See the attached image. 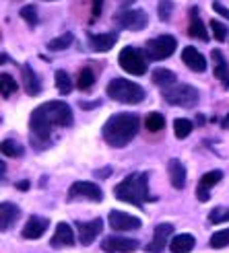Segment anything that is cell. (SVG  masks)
I'll return each mask as SVG.
<instances>
[{
    "instance_id": "obj_40",
    "label": "cell",
    "mask_w": 229,
    "mask_h": 253,
    "mask_svg": "<svg viewBox=\"0 0 229 253\" xmlns=\"http://www.w3.org/2000/svg\"><path fill=\"white\" fill-rule=\"evenodd\" d=\"M101 0H93V19H97L99 15H101Z\"/></svg>"
},
{
    "instance_id": "obj_12",
    "label": "cell",
    "mask_w": 229,
    "mask_h": 253,
    "mask_svg": "<svg viewBox=\"0 0 229 253\" xmlns=\"http://www.w3.org/2000/svg\"><path fill=\"white\" fill-rule=\"evenodd\" d=\"M172 235H173V224H170V222L157 224L155 231H153V241L147 245V251L149 253H163V249L172 239Z\"/></svg>"
},
{
    "instance_id": "obj_27",
    "label": "cell",
    "mask_w": 229,
    "mask_h": 253,
    "mask_svg": "<svg viewBox=\"0 0 229 253\" xmlns=\"http://www.w3.org/2000/svg\"><path fill=\"white\" fill-rule=\"evenodd\" d=\"M95 83V72L91 68H83L79 72V77H76V86L81 88V91H87V88H91Z\"/></svg>"
},
{
    "instance_id": "obj_16",
    "label": "cell",
    "mask_w": 229,
    "mask_h": 253,
    "mask_svg": "<svg viewBox=\"0 0 229 253\" xmlns=\"http://www.w3.org/2000/svg\"><path fill=\"white\" fill-rule=\"evenodd\" d=\"M23 84H25V93L35 97V95H40L42 93V81L40 77L33 72V68L29 64H25L23 66Z\"/></svg>"
},
{
    "instance_id": "obj_21",
    "label": "cell",
    "mask_w": 229,
    "mask_h": 253,
    "mask_svg": "<svg viewBox=\"0 0 229 253\" xmlns=\"http://www.w3.org/2000/svg\"><path fill=\"white\" fill-rule=\"evenodd\" d=\"M118 37L114 33H99V35H91L89 33V45H91L95 52H108V49L114 47Z\"/></svg>"
},
{
    "instance_id": "obj_1",
    "label": "cell",
    "mask_w": 229,
    "mask_h": 253,
    "mask_svg": "<svg viewBox=\"0 0 229 253\" xmlns=\"http://www.w3.org/2000/svg\"><path fill=\"white\" fill-rule=\"evenodd\" d=\"M70 124H72L70 105H66L64 101H50V103L40 105L31 113L29 128H31V134L37 138V140H48L56 126H60V128H68Z\"/></svg>"
},
{
    "instance_id": "obj_2",
    "label": "cell",
    "mask_w": 229,
    "mask_h": 253,
    "mask_svg": "<svg viewBox=\"0 0 229 253\" xmlns=\"http://www.w3.org/2000/svg\"><path fill=\"white\" fill-rule=\"evenodd\" d=\"M138 128H141V120L132 113H116L104 124V138L106 142L114 148H122L128 144L136 136Z\"/></svg>"
},
{
    "instance_id": "obj_15",
    "label": "cell",
    "mask_w": 229,
    "mask_h": 253,
    "mask_svg": "<svg viewBox=\"0 0 229 253\" xmlns=\"http://www.w3.org/2000/svg\"><path fill=\"white\" fill-rule=\"evenodd\" d=\"M48 231V220L42 216H31L23 229V239H40Z\"/></svg>"
},
{
    "instance_id": "obj_29",
    "label": "cell",
    "mask_w": 229,
    "mask_h": 253,
    "mask_svg": "<svg viewBox=\"0 0 229 253\" xmlns=\"http://www.w3.org/2000/svg\"><path fill=\"white\" fill-rule=\"evenodd\" d=\"M145 128L149 132H161L165 128V118L161 113H149L147 120H145Z\"/></svg>"
},
{
    "instance_id": "obj_41",
    "label": "cell",
    "mask_w": 229,
    "mask_h": 253,
    "mask_svg": "<svg viewBox=\"0 0 229 253\" xmlns=\"http://www.w3.org/2000/svg\"><path fill=\"white\" fill-rule=\"evenodd\" d=\"M17 187L25 192V189H29V181H19V183H17Z\"/></svg>"
},
{
    "instance_id": "obj_18",
    "label": "cell",
    "mask_w": 229,
    "mask_h": 253,
    "mask_svg": "<svg viewBox=\"0 0 229 253\" xmlns=\"http://www.w3.org/2000/svg\"><path fill=\"white\" fill-rule=\"evenodd\" d=\"M17 218H19V208L10 204V202H2V206H0V231L12 229Z\"/></svg>"
},
{
    "instance_id": "obj_28",
    "label": "cell",
    "mask_w": 229,
    "mask_h": 253,
    "mask_svg": "<svg viewBox=\"0 0 229 253\" xmlns=\"http://www.w3.org/2000/svg\"><path fill=\"white\" fill-rule=\"evenodd\" d=\"M192 128H194V124L190 120H186V118H177L173 122V132H175V136L180 138V140H182V138H186V136H190Z\"/></svg>"
},
{
    "instance_id": "obj_26",
    "label": "cell",
    "mask_w": 229,
    "mask_h": 253,
    "mask_svg": "<svg viewBox=\"0 0 229 253\" xmlns=\"http://www.w3.org/2000/svg\"><path fill=\"white\" fill-rule=\"evenodd\" d=\"M15 91H17V83H15V79H12L10 74L2 72V74H0V93H2V99H8Z\"/></svg>"
},
{
    "instance_id": "obj_33",
    "label": "cell",
    "mask_w": 229,
    "mask_h": 253,
    "mask_svg": "<svg viewBox=\"0 0 229 253\" xmlns=\"http://www.w3.org/2000/svg\"><path fill=\"white\" fill-rule=\"evenodd\" d=\"M223 179V173L221 171H209L207 175H202L200 177V187H205V189H209V187H213L215 183H219Z\"/></svg>"
},
{
    "instance_id": "obj_19",
    "label": "cell",
    "mask_w": 229,
    "mask_h": 253,
    "mask_svg": "<svg viewBox=\"0 0 229 253\" xmlns=\"http://www.w3.org/2000/svg\"><path fill=\"white\" fill-rule=\"evenodd\" d=\"M188 35H190V37H196V40H202V42L209 40L207 27H205V23L200 21L198 8H196V6L190 8V27H188Z\"/></svg>"
},
{
    "instance_id": "obj_4",
    "label": "cell",
    "mask_w": 229,
    "mask_h": 253,
    "mask_svg": "<svg viewBox=\"0 0 229 253\" xmlns=\"http://www.w3.org/2000/svg\"><path fill=\"white\" fill-rule=\"evenodd\" d=\"M106 93L110 99L118 101V103H128V105H136L145 99V88L141 84H136L128 79H114L110 81Z\"/></svg>"
},
{
    "instance_id": "obj_20",
    "label": "cell",
    "mask_w": 229,
    "mask_h": 253,
    "mask_svg": "<svg viewBox=\"0 0 229 253\" xmlns=\"http://www.w3.org/2000/svg\"><path fill=\"white\" fill-rule=\"evenodd\" d=\"M168 171H170V181L175 189H182L186 185V167L182 165L180 159H172L170 165H168Z\"/></svg>"
},
{
    "instance_id": "obj_37",
    "label": "cell",
    "mask_w": 229,
    "mask_h": 253,
    "mask_svg": "<svg viewBox=\"0 0 229 253\" xmlns=\"http://www.w3.org/2000/svg\"><path fill=\"white\" fill-rule=\"evenodd\" d=\"M172 10H173V2H170V0H163V2L159 4V19L161 21H170Z\"/></svg>"
},
{
    "instance_id": "obj_7",
    "label": "cell",
    "mask_w": 229,
    "mask_h": 253,
    "mask_svg": "<svg viewBox=\"0 0 229 253\" xmlns=\"http://www.w3.org/2000/svg\"><path fill=\"white\" fill-rule=\"evenodd\" d=\"M177 47V42L173 35H159L155 40L147 42V56L151 60H165L170 58Z\"/></svg>"
},
{
    "instance_id": "obj_6",
    "label": "cell",
    "mask_w": 229,
    "mask_h": 253,
    "mask_svg": "<svg viewBox=\"0 0 229 253\" xmlns=\"http://www.w3.org/2000/svg\"><path fill=\"white\" fill-rule=\"evenodd\" d=\"M163 97L168 103L180 107H194L198 103V91L190 84H173L170 88H163Z\"/></svg>"
},
{
    "instance_id": "obj_39",
    "label": "cell",
    "mask_w": 229,
    "mask_h": 253,
    "mask_svg": "<svg viewBox=\"0 0 229 253\" xmlns=\"http://www.w3.org/2000/svg\"><path fill=\"white\" fill-rule=\"evenodd\" d=\"M196 198H198L200 202H207V200L211 198V196H209V189H205V187L198 185V187H196Z\"/></svg>"
},
{
    "instance_id": "obj_32",
    "label": "cell",
    "mask_w": 229,
    "mask_h": 253,
    "mask_svg": "<svg viewBox=\"0 0 229 253\" xmlns=\"http://www.w3.org/2000/svg\"><path fill=\"white\" fill-rule=\"evenodd\" d=\"M227 245H229V229L217 231L211 237V247L213 249H221V247H227Z\"/></svg>"
},
{
    "instance_id": "obj_25",
    "label": "cell",
    "mask_w": 229,
    "mask_h": 253,
    "mask_svg": "<svg viewBox=\"0 0 229 253\" xmlns=\"http://www.w3.org/2000/svg\"><path fill=\"white\" fill-rule=\"evenodd\" d=\"M54 77H56V88H58V93L68 95L72 91V79L68 77L64 70H56Z\"/></svg>"
},
{
    "instance_id": "obj_11",
    "label": "cell",
    "mask_w": 229,
    "mask_h": 253,
    "mask_svg": "<svg viewBox=\"0 0 229 253\" xmlns=\"http://www.w3.org/2000/svg\"><path fill=\"white\" fill-rule=\"evenodd\" d=\"M118 23L122 25L124 29H130V31H141L147 27V23H149V17H147V12L145 10H124L120 12V15L116 17Z\"/></svg>"
},
{
    "instance_id": "obj_36",
    "label": "cell",
    "mask_w": 229,
    "mask_h": 253,
    "mask_svg": "<svg viewBox=\"0 0 229 253\" xmlns=\"http://www.w3.org/2000/svg\"><path fill=\"white\" fill-rule=\"evenodd\" d=\"M211 29H213V35L217 42H225L227 40V27L219 21H211Z\"/></svg>"
},
{
    "instance_id": "obj_38",
    "label": "cell",
    "mask_w": 229,
    "mask_h": 253,
    "mask_svg": "<svg viewBox=\"0 0 229 253\" xmlns=\"http://www.w3.org/2000/svg\"><path fill=\"white\" fill-rule=\"evenodd\" d=\"M213 10L217 12V15H221V17H225V19L229 21V8H225V6L219 2V0H215V2H213Z\"/></svg>"
},
{
    "instance_id": "obj_31",
    "label": "cell",
    "mask_w": 229,
    "mask_h": 253,
    "mask_svg": "<svg viewBox=\"0 0 229 253\" xmlns=\"http://www.w3.org/2000/svg\"><path fill=\"white\" fill-rule=\"evenodd\" d=\"M0 148H2V155L4 157H21L23 153H25V148L19 144V142H15V140H8V138H6V140H2V146H0Z\"/></svg>"
},
{
    "instance_id": "obj_9",
    "label": "cell",
    "mask_w": 229,
    "mask_h": 253,
    "mask_svg": "<svg viewBox=\"0 0 229 253\" xmlns=\"http://www.w3.org/2000/svg\"><path fill=\"white\" fill-rule=\"evenodd\" d=\"M108 222L114 231H136V229H141L143 222L141 218H136L132 216V214H126V212H120V210H112L110 212V216H108Z\"/></svg>"
},
{
    "instance_id": "obj_30",
    "label": "cell",
    "mask_w": 229,
    "mask_h": 253,
    "mask_svg": "<svg viewBox=\"0 0 229 253\" xmlns=\"http://www.w3.org/2000/svg\"><path fill=\"white\" fill-rule=\"evenodd\" d=\"M72 33H64L62 37H56V40H52L48 43V49L50 52H60V49H66V47H70V43H72Z\"/></svg>"
},
{
    "instance_id": "obj_23",
    "label": "cell",
    "mask_w": 229,
    "mask_h": 253,
    "mask_svg": "<svg viewBox=\"0 0 229 253\" xmlns=\"http://www.w3.org/2000/svg\"><path fill=\"white\" fill-rule=\"evenodd\" d=\"M211 58H213V62H215V77H217V79L227 86V84H229V66H227L223 54H221V49H213Z\"/></svg>"
},
{
    "instance_id": "obj_10",
    "label": "cell",
    "mask_w": 229,
    "mask_h": 253,
    "mask_svg": "<svg viewBox=\"0 0 229 253\" xmlns=\"http://www.w3.org/2000/svg\"><path fill=\"white\" fill-rule=\"evenodd\" d=\"M68 198H85L91 202H101L104 200V192H101L99 185H95L91 181H76L68 189Z\"/></svg>"
},
{
    "instance_id": "obj_8",
    "label": "cell",
    "mask_w": 229,
    "mask_h": 253,
    "mask_svg": "<svg viewBox=\"0 0 229 253\" xmlns=\"http://www.w3.org/2000/svg\"><path fill=\"white\" fill-rule=\"evenodd\" d=\"M141 247V241L130 237H106L101 241V249L106 253H132Z\"/></svg>"
},
{
    "instance_id": "obj_13",
    "label": "cell",
    "mask_w": 229,
    "mask_h": 253,
    "mask_svg": "<svg viewBox=\"0 0 229 253\" xmlns=\"http://www.w3.org/2000/svg\"><path fill=\"white\" fill-rule=\"evenodd\" d=\"M79 241L83 245H91L93 239L104 231V220L101 218H93L91 222H79Z\"/></svg>"
},
{
    "instance_id": "obj_3",
    "label": "cell",
    "mask_w": 229,
    "mask_h": 253,
    "mask_svg": "<svg viewBox=\"0 0 229 253\" xmlns=\"http://www.w3.org/2000/svg\"><path fill=\"white\" fill-rule=\"evenodd\" d=\"M114 196L120 202H128L134 206H143L145 202H153V198L149 194V177L147 173H130L126 179H122L116 189H114Z\"/></svg>"
},
{
    "instance_id": "obj_17",
    "label": "cell",
    "mask_w": 229,
    "mask_h": 253,
    "mask_svg": "<svg viewBox=\"0 0 229 253\" xmlns=\"http://www.w3.org/2000/svg\"><path fill=\"white\" fill-rule=\"evenodd\" d=\"M52 245H54V247H72V245H74V235H72L70 224L58 222L56 233H54V237H52Z\"/></svg>"
},
{
    "instance_id": "obj_24",
    "label": "cell",
    "mask_w": 229,
    "mask_h": 253,
    "mask_svg": "<svg viewBox=\"0 0 229 253\" xmlns=\"http://www.w3.org/2000/svg\"><path fill=\"white\" fill-rule=\"evenodd\" d=\"M153 83H155L157 86L161 88H170L175 84V74L168 68H157L155 72H153Z\"/></svg>"
},
{
    "instance_id": "obj_22",
    "label": "cell",
    "mask_w": 229,
    "mask_h": 253,
    "mask_svg": "<svg viewBox=\"0 0 229 253\" xmlns=\"http://www.w3.org/2000/svg\"><path fill=\"white\" fill-rule=\"evenodd\" d=\"M194 245H196V239H194L192 235H188V233L175 235L172 241H170L172 253H190V251L194 249Z\"/></svg>"
},
{
    "instance_id": "obj_35",
    "label": "cell",
    "mask_w": 229,
    "mask_h": 253,
    "mask_svg": "<svg viewBox=\"0 0 229 253\" xmlns=\"http://www.w3.org/2000/svg\"><path fill=\"white\" fill-rule=\"evenodd\" d=\"M21 17H23L25 21H27V23L31 25V27H35L37 21H40V19H37V8H35L33 4L23 6V8H21Z\"/></svg>"
},
{
    "instance_id": "obj_34",
    "label": "cell",
    "mask_w": 229,
    "mask_h": 253,
    "mask_svg": "<svg viewBox=\"0 0 229 253\" xmlns=\"http://www.w3.org/2000/svg\"><path fill=\"white\" fill-rule=\"evenodd\" d=\"M211 224H221V222H229V208H213V212L209 214Z\"/></svg>"
},
{
    "instance_id": "obj_14",
    "label": "cell",
    "mask_w": 229,
    "mask_h": 253,
    "mask_svg": "<svg viewBox=\"0 0 229 253\" xmlns=\"http://www.w3.org/2000/svg\"><path fill=\"white\" fill-rule=\"evenodd\" d=\"M182 60H184V64H186L190 70H194V72H205V70H207V58L202 56L196 47H192V45L184 47Z\"/></svg>"
},
{
    "instance_id": "obj_42",
    "label": "cell",
    "mask_w": 229,
    "mask_h": 253,
    "mask_svg": "<svg viewBox=\"0 0 229 253\" xmlns=\"http://www.w3.org/2000/svg\"><path fill=\"white\" fill-rule=\"evenodd\" d=\"M223 128H229V116L223 120Z\"/></svg>"
},
{
    "instance_id": "obj_5",
    "label": "cell",
    "mask_w": 229,
    "mask_h": 253,
    "mask_svg": "<svg viewBox=\"0 0 229 253\" xmlns=\"http://www.w3.org/2000/svg\"><path fill=\"white\" fill-rule=\"evenodd\" d=\"M147 56L145 52L136 47H124L120 56H118V64L122 70H126L128 74H134V77H141V74L147 72Z\"/></svg>"
}]
</instances>
